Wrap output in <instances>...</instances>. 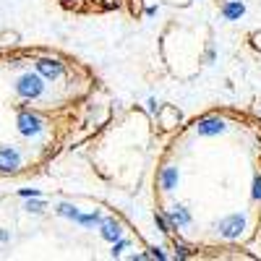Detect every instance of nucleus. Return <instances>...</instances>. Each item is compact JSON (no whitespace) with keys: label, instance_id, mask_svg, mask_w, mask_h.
Returning a JSON list of instances; mask_svg holds the SVG:
<instances>
[{"label":"nucleus","instance_id":"nucleus-2","mask_svg":"<svg viewBox=\"0 0 261 261\" xmlns=\"http://www.w3.org/2000/svg\"><path fill=\"white\" fill-rule=\"evenodd\" d=\"M113 118L102 79L58 47L0 50V180L45 172Z\"/></svg>","mask_w":261,"mask_h":261},{"label":"nucleus","instance_id":"nucleus-1","mask_svg":"<svg viewBox=\"0 0 261 261\" xmlns=\"http://www.w3.org/2000/svg\"><path fill=\"white\" fill-rule=\"evenodd\" d=\"M154 212L193 256H238L261 232V115L212 107L167 141L154 167Z\"/></svg>","mask_w":261,"mask_h":261},{"label":"nucleus","instance_id":"nucleus-4","mask_svg":"<svg viewBox=\"0 0 261 261\" xmlns=\"http://www.w3.org/2000/svg\"><path fill=\"white\" fill-rule=\"evenodd\" d=\"M58 3L73 13H113V11H125L130 16L141 13V0H58Z\"/></svg>","mask_w":261,"mask_h":261},{"label":"nucleus","instance_id":"nucleus-3","mask_svg":"<svg viewBox=\"0 0 261 261\" xmlns=\"http://www.w3.org/2000/svg\"><path fill=\"white\" fill-rule=\"evenodd\" d=\"M162 258L128 217L97 196L18 188L0 193V261Z\"/></svg>","mask_w":261,"mask_h":261}]
</instances>
